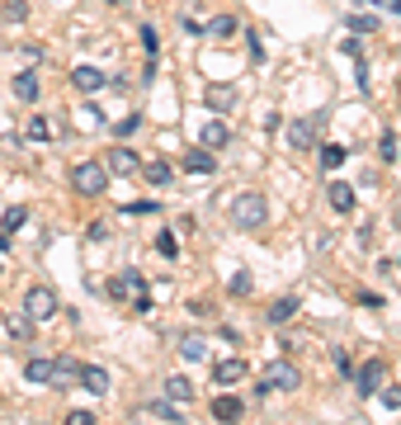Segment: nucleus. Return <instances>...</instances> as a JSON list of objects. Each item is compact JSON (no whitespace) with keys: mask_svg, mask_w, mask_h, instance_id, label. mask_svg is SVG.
Masks as SVG:
<instances>
[{"mask_svg":"<svg viewBox=\"0 0 401 425\" xmlns=\"http://www.w3.org/2000/svg\"><path fill=\"white\" fill-rule=\"evenodd\" d=\"M5 335H10V340H29L33 335V316H24V312L5 316Z\"/></svg>","mask_w":401,"mask_h":425,"instance_id":"nucleus-21","label":"nucleus"},{"mask_svg":"<svg viewBox=\"0 0 401 425\" xmlns=\"http://www.w3.org/2000/svg\"><path fill=\"white\" fill-rule=\"evenodd\" d=\"M378 152H383V161H397V137L383 133V147H378Z\"/></svg>","mask_w":401,"mask_h":425,"instance_id":"nucleus-39","label":"nucleus"},{"mask_svg":"<svg viewBox=\"0 0 401 425\" xmlns=\"http://www.w3.org/2000/svg\"><path fill=\"white\" fill-rule=\"evenodd\" d=\"M156 251L166 255V260H175V255H180V241H175V232H161V236H156Z\"/></svg>","mask_w":401,"mask_h":425,"instance_id":"nucleus-32","label":"nucleus"},{"mask_svg":"<svg viewBox=\"0 0 401 425\" xmlns=\"http://www.w3.org/2000/svg\"><path fill=\"white\" fill-rule=\"evenodd\" d=\"M71 85L94 94V90H104V71H99V66H71Z\"/></svg>","mask_w":401,"mask_h":425,"instance_id":"nucleus-14","label":"nucleus"},{"mask_svg":"<svg viewBox=\"0 0 401 425\" xmlns=\"http://www.w3.org/2000/svg\"><path fill=\"white\" fill-rule=\"evenodd\" d=\"M297 316V293H283V298L269 307V326H283V321H293Z\"/></svg>","mask_w":401,"mask_h":425,"instance_id":"nucleus-18","label":"nucleus"},{"mask_svg":"<svg viewBox=\"0 0 401 425\" xmlns=\"http://www.w3.org/2000/svg\"><path fill=\"white\" fill-rule=\"evenodd\" d=\"M24 137H29V142H47V137H52V123H47V118H38V113H33L29 123H24Z\"/></svg>","mask_w":401,"mask_h":425,"instance_id":"nucleus-28","label":"nucleus"},{"mask_svg":"<svg viewBox=\"0 0 401 425\" xmlns=\"http://www.w3.org/2000/svg\"><path fill=\"white\" fill-rule=\"evenodd\" d=\"M378 393H383V407H392V411H401V388H378Z\"/></svg>","mask_w":401,"mask_h":425,"instance_id":"nucleus-37","label":"nucleus"},{"mask_svg":"<svg viewBox=\"0 0 401 425\" xmlns=\"http://www.w3.org/2000/svg\"><path fill=\"white\" fill-rule=\"evenodd\" d=\"M85 393L94 397H109V369H99V364H80V378H76Z\"/></svg>","mask_w":401,"mask_h":425,"instance_id":"nucleus-10","label":"nucleus"},{"mask_svg":"<svg viewBox=\"0 0 401 425\" xmlns=\"http://www.w3.org/2000/svg\"><path fill=\"white\" fill-rule=\"evenodd\" d=\"M15 94L24 99V104H38V94H43V85H38V71H19V76H15Z\"/></svg>","mask_w":401,"mask_h":425,"instance_id":"nucleus-17","label":"nucleus"},{"mask_svg":"<svg viewBox=\"0 0 401 425\" xmlns=\"http://www.w3.org/2000/svg\"><path fill=\"white\" fill-rule=\"evenodd\" d=\"M66 425H94V411H71V416H66Z\"/></svg>","mask_w":401,"mask_h":425,"instance_id":"nucleus-43","label":"nucleus"},{"mask_svg":"<svg viewBox=\"0 0 401 425\" xmlns=\"http://www.w3.org/2000/svg\"><path fill=\"white\" fill-rule=\"evenodd\" d=\"M76 378H80V364L71 359V355H57V359H52V383H57V388H71Z\"/></svg>","mask_w":401,"mask_h":425,"instance_id":"nucleus-16","label":"nucleus"},{"mask_svg":"<svg viewBox=\"0 0 401 425\" xmlns=\"http://www.w3.org/2000/svg\"><path fill=\"white\" fill-rule=\"evenodd\" d=\"M161 397H170V402L189 407V397H194V383H189V378H166V393H161Z\"/></svg>","mask_w":401,"mask_h":425,"instance_id":"nucleus-20","label":"nucleus"},{"mask_svg":"<svg viewBox=\"0 0 401 425\" xmlns=\"http://www.w3.org/2000/svg\"><path fill=\"white\" fill-rule=\"evenodd\" d=\"M104 236H109V222H104V218L90 222V241H104Z\"/></svg>","mask_w":401,"mask_h":425,"instance_id":"nucleus-44","label":"nucleus"},{"mask_svg":"<svg viewBox=\"0 0 401 425\" xmlns=\"http://www.w3.org/2000/svg\"><path fill=\"white\" fill-rule=\"evenodd\" d=\"M57 293L47 288V283H33V288H24V316H33V321H52L57 316Z\"/></svg>","mask_w":401,"mask_h":425,"instance_id":"nucleus-4","label":"nucleus"},{"mask_svg":"<svg viewBox=\"0 0 401 425\" xmlns=\"http://www.w3.org/2000/svg\"><path fill=\"white\" fill-rule=\"evenodd\" d=\"M232 222L236 227H246V232H260L264 222H269V204H264V194H236V204H232Z\"/></svg>","mask_w":401,"mask_h":425,"instance_id":"nucleus-2","label":"nucleus"},{"mask_svg":"<svg viewBox=\"0 0 401 425\" xmlns=\"http://www.w3.org/2000/svg\"><path fill=\"white\" fill-rule=\"evenodd\" d=\"M180 355H185L189 364L208 359V340H203V335H185V340H180Z\"/></svg>","mask_w":401,"mask_h":425,"instance_id":"nucleus-24","label":"nucleus"},{"mask_svg":"<svg viewBox=\"0 0 401 425\" xmlns=\"http://www.w3.org/2000/svg\"><path fill=\"white\" fill-rule=\"evenodd\" d=\"M24 222H29V208H24V204H10V208H5V218H0V232H19Z\"/></svg>","mask_w":401,"mask_h":425,"instance_id":"nucleus-26","label":"nucleus"},{"mask_svg":"<svg viewBox=\"0 0 401 425\" xmlns=\"http://www.w3.org/2000/svg\"><path fill=\"white\" fill-rule=\"evenodd\" d=\"M71 189H76V194H85V199H99V194L109 189L104 161H80V166H71Z\"/></svg>","mask_w":401,"mask_h":425,"instance_id":"nucleus-3","label":"nucleus"},{"mask_svg":"<svg viewBox=\"0 0 401 425\" xmlns=\"http://www.w3.org/2000/svg\"><path fill=\"white\" fill-rule=\"evenodd\" d=\"M147 411H152V416H161V421H185V407H180V402H170V397H156Z\"/></svg>","mask_w":401,"mask_h":425,"instance_id":"nucleus-23","label":"nucleus"},{"mask_svg":"<svg viewBox=\"0 0 401 425\" xmlns=\"http://www.w3.org/2000/svg\"><path fill=\"white\" fill-rule=\"evenodd\" d=\"M132 312H137V316H152V293H142V298H132Z\"/></svg>","mask_w":401,"mask_h":425,"instance_id":"nucleus-42","label":"nucleus"},{"mask_svg":"<svg viewBox=\"0 0 401 425\" xmlns=\"http://www.w3.org/2000/svg\"><path fill=\"white\" fill-rule=\"evenodd\" d=\"M250 288H255L250 274H246V269H236V274H232V293H236V298H250Z\"/></svg>","mask_w":401,"mask_h":425,"instance_id":"nucleus-33","label":"nucleus"},{"mask_svg":"<svg viewBox=\"0 0 401 425\" xmlns=\"http://www.w3.org/2000/svg\"><path fill=\"white\" fill-rule=\"evenodd\" d=\"M29 19V0H5V24H24Z\"/></svg>","mask_w":401,"mask_h":425,"instance_id":"nucleus-31","label":"nucleus"},{"mask_svg":"<svg viewBox=\"0 0 401 425\" xmlns=\"http://www.w3.org/2000/svg\"><path fill=\"white\" fill-rule=\"evenodd\" d=\"M250 62H255V66L264 62V43H260V33H250Z\"/></svg>","mask_w":401,"mask_h":425,"instance_id":"nucleus-40","label":"nucleus"},{"mask_svg":"<svg viewBox=\"0 0 401 425\" xmlns=\"http://www.w3.org/2000/svg\"><path fill=\"white\" fill-rule=\"evenodd\" d=\"M208 104H213V109H232L236 104V85H208Z\"/></svg>","mask_w":401,"mask_h":425,"instance_id":"nucleus-25","label":"nucleus"},{"mask_svg":"<svg viewBox=\"0 0 401 425\" xmlns=\"http://www.w3.org/2000/svg\"><path fill=\"white\" fill-rule=\"evenodd\" d=\"M142 47H147V57H156V47H161V38H156V29H147V24H142Z\"/></svg>","mask_w":401,"mask_h":425,"instance_id":"nucleus-38","label":"nucleus"},{"mask_svg":"<svg viewBox=\"0 0 401 425\" xmlns=\"http://www.w3.org/2000/svg\"><path fill=\"white\" fill-rule=\"evenodd\" d=\"M297 383H302V378H297V369L283 359V355H278V359H269V364L260 369V378H255V393H297Z\"/></svg>","mask_w":401,"mask_h":425,"instance_id":"nucleus-1","label":"nucleus"},{"mask_svg":"<svg viewBox=\"0 0 401 425\" xmlns=\"http://www.w3.org/2000/svg\"><path fill=\"white\" fill-rule=\"evenodd\" d=\"M331 359H335V374L354 378V359H350V350H335V355H331Z\"/></svg>","mask_w":401,"mask_h":425,"instance_id":"nucleus-35","label":"nucleus"},{"mask_svg":"<svg viewBox=\"0 0 401 425\" xmlns=\"http://www.w3.org/2000/svg\"><path fill=\"white\" fill-rule=\"evenodd\" d=\"M354 383H359V393H364V397H373V393L387 383V364H383V359H369V364L354 374Z\"/></svg>","mask_w":401,"mask_h":425,"instance_id":"nucleus-8","label":"nucleus"},{"mask_svg":"<svg viewBox=\"0 0 401 425\" xmlns=\"http://www.w3.org/2000/svg\"><path fill=\"white\" fill-rule=\"evenodd\" d=\"M147 293V274H137V269H123L118 279H109V298L113 302H132Z\"/></svg>","mask_w":401,"mask_h":425,"instance_id":"nucleus-5","label":"nucleus"},{"mask_svg":"<svg viewBox=\"0 0 401 425\" xmlns=\"http://www.w3.org/2000/svg\"><path fill=\"white\" fill-rule=\"evenodd\" d=\"M109 5H118V0H109Z\"/></svg>","mask_w":401,"mask_h":425,"instance_id":"nucleus-46","label":"nucleus"},{"mask_svg":"<svg viewBox=\"0 0 401 425\" xmlns=\"http://www.w3.org/2000/svg\"><path fill=\"white\" fill-rule=\"evenodd\" d=\"M0 274H5V265H0Z\"/></svg>","mask_w":401,"mask_h":425,"instance_id":"nucleus-47","label":"nucleus"},{"mask_svg":"<svg viewBox=\"0 0 401 425\" xmlns=\"http://www.w3.org/2000/svg\"><path fill=\"white\" fill-rule=\"evenodd\" d=\"M316 133H321V118H316V113L293 118V123H288V142H293V152H311V147H316Z\"/></svg>","mask_w":401,"mask_h":425,"instance_id":"nucleus-6","label":"nucleus"},{"mask_svg":"<svg viewBox=\"0 0 401 425\" xmlns=\"http://www.w3.org/2000/svg\"><path fill=\"white\" fill-rule=\"evenodd\" d=\"M340 52H345V57H354V62L364 57V47H359V38H345V43H340Z\"/></svg>","mask_w":401,"mask_h":425,"instance_id":"nucleus-41","label":"nucleus"},{"mask_svg":"<svg viewBox=\"0 0 401 425\" xmlns=\"http://www.w3.org/2000/svg\"><path fill=\"white\" fill-rule=\"evenodd\" d=\"M345 156H350V152H345L340 142H321V171H331V175H335L340 166H345Z\"/></svg>","mask_w":401,"mask_h":425,"instance_id":"nucleus-22","label":"nucleus"},{"mask_svg":"<svg viewBox=\"0 0 401 425\" xmlns=\"http://www.w3.org/2000/svg\"><path fill=\"white\" fill-rule=\"evenodd\" d=\"M137 128H142V113H128V118H123L118 128H113V133H118V137H132Z\"/></svg>","mask_w":401,"mask_h":425,"instance_id":"nucleus-36","label":"nucleus"},{"mask_svg":"<svg viewBox=\"0 0 401 425\" xmlns=\"http://www.w3.org/2000/svg\"><path fill=\"white\" fill-rule=\"evenodd\" d=\"M241 397H232V393H217L213 397V416H217V425H232V421H241Z\"/></svg>","mask_w":401,"mask_h":425,"instance_id":"nucleus-11","label":"nucleus"},{"mask_svg":"<svg viewBox=\"0 0 401 425\" xmlns=\"http://www.w3.org/2000/svg\"><path fill=\"white\" fill-rule=\"evenodd\" d=\"M326 204L335 208V213H354V185H345V180H331V189H326Z\"/></svg>","mask_w":401,"mask_h":425,"instance_id":"nucleus-13","label":"nucleus"},{"mask_svg":"<svg viewBox=\"0 0 401 425\" xmlns=\"http://www.w3.org/2000/svg\"><path fill=\"white\" fill-rule=\"evenodd\" d=\"M397 265H401V260H397Z\"/></svg>","mask_w":401,"mask_h":425,"instance_id":"nucleus-48","label":"nucleus"},{"mask_svg":"<svg viewBox=\"0 0 401 425\" xmlns=\"http://www.w3.org/2000/svg\"><path fill=\"white\" fill-rule=\"evenodd\" d=\"M123 213L142 218V213H161V204H152V199H132V204H123Z\"/></svg>","mask_w":401,"mask_h":425,"instance_id":"nucleus-34","label":"nucleus"},{"mask_svg":"<svg viewBox=\"0 0 401 425\" xmlns=\"http://www.w3.org/2000/svg\"><path fill=\"white\" fill-rule=\"evenodd\" d=\"M147 180H152V185H170V180H175L170 161H147Z\"/></svg>","mask_w":401,"mask_h":425,"instance_id":"nucleus-30","label":"nucleus"},{"mask_svg":"<svg viewBox=\"0 0 401 425\" xmlns=\"http://www.w3.org/2000/svg\"><path fill=\"white\" fill-rule=\"evenodd\" d=\"M350 33H354V38L378 33V15H369V10H364V15H350Z\"/></svg>","mask_w":401,"mask_h":425,"instance_id":"nucleus-29","label":"nucleus"},{"mask_svg":"<svg viewBox=\"0 0 401 425\" xmlns=\"http://www.w3.org/2000/svg\"><path fill=\"white\" fill-rule=\"evenodd\" d=\"M203 33H213V38H232V33H236V19L232 15H213Z\"/></svg>","mask_w":401,"mask_h":425,"instance_id":"nucleus-27","label":"nucleus"},{"mask_svg":"<svg viewBox=\"0 0 401 425\" xmlns=\"http://www.w3.org/2000/svg\"><path fill=\"white\" fill-rule=\"evenodd\" d=\"M227 142H232V128L222 123V118H213V123H203V137H199V147L217 152V147H227Z\"/></svg>","mask_w":401,"mask_h":425,"instance_id":"nucleus-15","label":"nucleus"},{"mask_svg":"<svg viewBox=\"0 0 401 425\" xmlns=\"http://www.w3.org/2000/svg\"><path fill=\"white\" fill-rule=\"evenodd\" d=\"M24 378H29L33 388H38V383H52V359H47V355H33V359L24 364Z\"/></svg>","mask_w":401,"mask_h":425,"instance_id":"nucleus-19","label":"nucleus"},{"mask_svg":"<svg viewBox=\"0 0 401 425\" xmlns=\"http://www.w3.org/2000/svg\"><path fill=\"white\" fill-rule=\"evenodd\" d=\"M241 378H246V359H241V355H227V359L213 364V383L217 388H232V383H241Z\"/></svg>","mask_w":401,"mask_h":425,"instance_id":"nucleus-7","label":"nucleus"},{"mask_svg":"<svg viewBox=\"0 0 401 425\" xmlns=\"http://www.w3.org/2000/svg\"><path fill=\"white\" fill-rule=\"evenodd\" d=\"M180 166H185L189 175H213L217 171V161H213V152H208V147H189Z\"/></svg>","mask_w":401,"mask_h":425,"instance_id":"nucleus-12","label":"nucleus"},{"mask_svg":"<svg viewBox=\"0 0 401 425\" xmlns=\"http://www.w3.org/2000/svg\"><path fill=\"white\" fill-rule=\"evenodd\" d=\"M104 171L109 175H137L142 171V156H137V152H128V147H113V152L104 156Z\"/></svg>","mask_w":401,"mask_h":425,"instance_id":"nucleus-9","label":"nucleus"},{"mask_svg":"<svg viewBox=\"0 0 401 425\" xmlns=\"http://www.w3.org/2000/svg\"><path fill=\"white\" fill-rule=\"evenodd\" d=\"M0 251H10V232H0Z\"/></svg>","mask_w":401,"mask_h":425,"instance_id":"nucleus-45","label":"nucleus"}]
</instances>
